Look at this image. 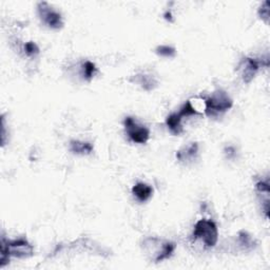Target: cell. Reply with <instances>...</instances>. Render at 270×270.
<instances>
[{
	"label": "cell",
	"instance_id": "6da1fadb",
	"mask_svg": "<svg viewBox=\"0 0 270 270\" xmlns=\"http://www.w3.org/2000/svg\"><path fill=\"white\" fill-rule=\"evenodd\" d=\"M2 258H0V267H4L10 261V258H30L34 254V247L28 243L26 238L17 240H6L4 236L2 238Z\"/></svg>",
	"mask_w": 270,
	"mask_h": 270
},
{
	"label": "cell",
	"instance_id": "7a4b0ae2",
	"mask_svg": "<svg viewBox=\"0 0 270 270\" xmlns=\"http://www.w3.org/2000/svg\"><path fill=\"white\" fill-rule=\"evenodd\" d=\"M144 252L153 263H160L169 258L176 252V245L171 240L149 236L142 240V244Z\"/></svg>",
	"mask_w": 270,
	"mask_h": 270
},
{
	"label": "cell",
	"instance_id": "3957f363",
	"mask_svg": "<svg viewBox=\"0 0 270 270\" xmlns=\"http://www.w3.org/2000/svg\"><path fill=\"white\" fill-rule=\"evenodd\" d=\"M234 106V100L229 94L218 89L205 100V112L208 116L216 118L229 111Z\"/></svg>",
	"mask_w": 270,
	"mask_h": 270
},
{
	"label": "cell",
	"instance_id": "277c9868",
	"mask_svg": "<svg viewBox=\"0 0 270 270\" xmlns=\"http://www.w3.org/2000/svg\"><path fill=\"white\" fill-rule=\"evenodd\" d=\"M194 238L200 240L207 248H212L218 244V226L212 220L202 218L196 222L194 229Z\"/></svg>",
	"mask_w": 270,
	"mask_h": 270
},
{
	"label": "cell",
	"instance_id": "5b68a950",
	"mask_svg": "<svg viewBox=\"0 0 270 270\" xmlns=\"http://www.w3.org/2000/svg\"><path fill=\"white\" fill-rule=\"evenodd\" d=\"M37 12L40 20L50 28L53 30H60L64 26V20L62 14L54 10L49 4L46 2H38Z\"/></svg>",
	"mask_w": 270,
	"mask_h": 270
},
{
	"label": "cell",
	"instance_id": "8992f818",
	"mask_svg": "<svg viewBox=\"0 0 270 270\" xmlns=\"http://www.w3.org/2000/svg\"><path fill=\"white\" fill-rule=\"evenodd\" d=\"M124 127L129 138L136 144H146L150 138V131L142 124H138L131 116L124 120Z\"/></svg>",
	"mask_w": 270,
	"mask_h": 270
},
{
	"label": "cell",
	"instance_id": "52a82bcc",
	"mask_svg": "<svg viewBox=\"0 0 270 270\" xmlns=\"http://www.w3.org/2000/svg\"><path fill=\"white\" fill-rule=\"evenodd\" d=\"M260 66H261V62L256 60L252 57H244V58L240 60L236 66V71L240 74V78L243 80L245 84H249L254 80L256 73L260 70Z\"/></svg>",
	"mask_w": 270,
	"mask_h": 270
},
{
	"label": "cell",
	"instance_id": "ba28073f",
	"mask_svg": "<svg viewBox=\"0 0 270 270\" xmlns=\"http://www.w3.org/2000/svg\"><path fill=\"white\" fill-rule=\"evenodd\" d=\"M132 194L140 202H146L153 196V188L146 182H140L132 187Z\"/></svg>",
	"mask_w": 270,
	"mask_h": 270
},
{
	"label": "cell",
	"instance_id": "9c48e42d",
	"mask_svg": "<svg viewBox=\"0 0 270 270\" xmlns=\"http://www.w3.org/2000/svg\"><path fill=\"white\" fill-rule=\"evenodd\" d=\"M131 82L140 84L142 88L146 91H151L154 88H156L158 86V80H156V77L147 73L135 74L134 76H132Z\"/></svg>",
	"mask_w": 270,
	"mask_h": 270
},
{
	"label": "cell",
	"instance_id": "30bf717a",
	"mask_svg": "<svg viewBox=\"0 0 270 270\" xmlns=\"http://www.w3.org/2000/svg\"><path fill=\"white\" fill-rule=\"evenodd\" d=\"M70 151L77 156H90L94 151V147L90 142L73 140L70 142Z\"/></svg>",
	"mask_w": 270,
	"mask_h": 270
},
{
	"label": "cell",
	"instance_id": "8fae6325",
	"mask_svg": "<svg viewBox=\"0 0 270 270\" xmlns=\"http://www.w3.org/2000/svg\"><path fill=\"white\" fill-rule=\"evenodd\" d=\"M198 153V144L191 142L188 146L176 152V158L180 162H190L196 158Z\"/></svg>",
	"mask_w": 270,
	"mask_h": 270
},
{
	"label": "cell",
	"instance_id": "7c38bea8",
	"mask_svg": "<svg viewBox=\"0 0 270 270\" xmlns=\"http://www.w3.org/2000/svg\"><path fill=\"white\" fill-rule=\"evenodd\" d=\"M182 118L180 116V113H171L167 116L166 124L172 134L180 135L182 132Z\"/></svg>",
	"mask_w": 270,
	"mask_h": 270
},
{
	"label": "cell",
	"instance_id": "4fadbf2b",
	"mask_svg": "<svg viewBox=\"0 0 270 270\" xmlns=\"http://www.w3.org/2000/svg\"><path fill=\"white\" fill-rule=\"evenodd\" d=\"M238 240L240 246L242 247L243 250H247V252H249V250H252L256 246L254 240L248 232H246V231H240V232L238 234Z\"/></svg>",
	"mask_w": 270,
	"mask_h": 270
},
{
	"label": "cell",
	"instance_id": "5bb4252c",
	"mask_svg": "<svg viewBox=\"0 0 270 270\" xmlns=\"http://www.w3.org/2000/svg\"><path fill=\"white\" fill-rule=\"evenodd\" d=\"M96 73H98V68L92 62L86 60L82 64V76L86 80H91Z\"/></svg>",
	"mask_w": 270,
	"mask_h": 270
},
{
	"label": "cell",
	"instance_id": "9a60e30c",
	"mask_svg": "<svg viewBox=\"0 0 270 270\" xmlns=\"http://www.w3.org/2000/svg\"><path fill=\"white\" fill-rule=\"evenodd\" d=\"M156 53L158 56H160V57H166V58H172V57L176 56V48H173L171 46L162 44V46H156Z\"/></svg>",
	"mask_w": 270,
	"mask_h": 270
},
{
	"label": "cell",
	"instance_id": "2e32d148",
	"mask_svg": "<svg viewBox=\"0 0 270 270\" xmlns=\"http://www.w3.org/2000/svg\"><path fill=\"white\" fill-rule=\"evenodd\" d=\"M180 115L182 118H189V116H194V115H198L200 113L196 111V109L194 107L191 100H187L182 107L180 110Z\"/></svg>",
	"mask_w": 270,
	"mask_h": 270
},
{
	"label": "cell",
	"instance_id": "e0dca14e",
	"mask_svg": "<svg viewBox=\"0 0 270 270\" xmlns=\"http://www.w3.org/2000/svg\"><path fill=\"white\" fill-rule=\"evenodd\" d=\"M22 49H24V54L28 57H32V58L33 57H36L40 52V46H38L34 42H28L24 44Z\"/></svg>",
	"mask_w": 270,
	"mask_h": 270
},
{
	"label": "cell",
	"instance_id": "ac0fdd59",
	"mask_svg": "<svg viewBox=\"0 0 270 270\" xmlns=\"http://www.w3.org/2000/svg\"><path fill=\"white\" fill-rule=\"evenodd\" d=\"M258 17L268 24L269 22V2H265L258 8Z\"/></svg>",
	"mask_w": 270,
	"mask_h": 270
},
{
	"label": "cell",
	"instance_id": "d6986e66",
	"mask_svg": "<svg viewBox=\"0 0 270 270\" xmlns=\"http://www.w3.org/2000/svg\"><path fill=\"white\" fill-rule=\"evenodd\" d=\"M256 189L260 194H269V184L268 182L264 180H258L256 184Z\"/></svg>",
	"mask_w": 270,
	"mask_h": 270
},
{
	"label": "cell",
	"instance_id": "ffe728a7",
	"mask_svg": "<svg viewBox=\"0 0 270 270\" xmlns=\"http://www.w3.org/2000/svg\"><path fill=\"white\" fill-rule=\"evenodd\" d=\"M224 153L228 160H234L236 156V149L234 146H227L224 149Z\"/></svg>",
	"mask_w": 270,
	"mask_h": 270
},
{
	"label": "cell",
	"instance_id": "44dd1931",
	"mask_svg": "<svg viewBox=\"0 0 270 270\" xmlns=\"http://www.w3.org/2000/svg\"><path fill=\"white\" fill-rule=\"evenodd\" d=\"M164 17H165L166 20L172 22V14H171V12H166L165 15H164Z\"/></svg>",
	"mask_w": 270,
	"mask_h": 270
}]
</instances>
